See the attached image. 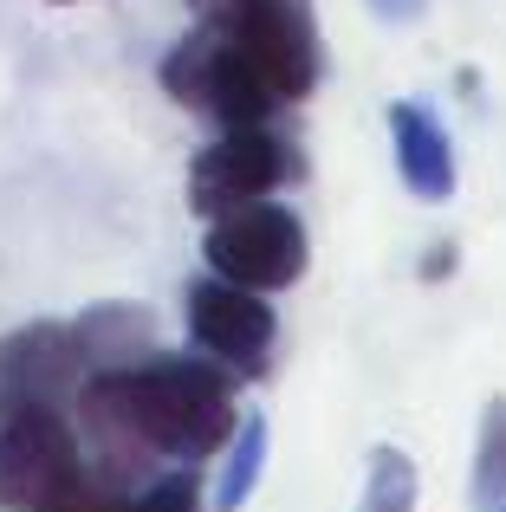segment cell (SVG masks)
<instances>
[{
  "label": "cell",
  "instance_id": "cell-1",
  "mask_svg": "<svg viewBox=\"0 0 506 512\" xmlns=\"http://www.w3.org/2000/svg\"><path fill=\"white\" fill-rule=\"evenodd\" d=\"M78 435L91 474L124 500L156 461H208L234 435V376L215 357H137L124 370H91L78 383Z\"/></svg>",
  "mask_w": 506,
  "mask_h": 512
},
{
  "label": "cell",
  "instance_id": "cell-2",
  "mask_svg": "<svg viewBox=\"0 0 506 512\" xmlns=\"http://www.w3.org/2000/svg\"><path fill=\"white\" fill-rule=\"evenodd\" d=\"M202 260H208V273L234 279V286H247V292H286V286H299L305 266H312V240H305L299 208L260 195V201H241V208L208 221Z\"/></svg>",
  "mask_w": 506,
  "mask_h": 512
},
{
  "label": "cell",
  "instance_id": "cell-3",
  "mask_svg": "<svg viewBox=\"0 0 506 512\" xmlns=\"http://www.w3.org/2000/svg\"><path fill=\"white\" fill-rule=\"evenodd\" d=\"M215 26L228 33V46L260 72V85L279 104L312 98L318 85V26L305 13V0H228L215 13Z\"/></svg>",
  "mask_w": 506,
  "mask_h": 512
},
{
  "label": "cell",
  "instance_id": "cell-4",
  "mask_svg": "<svg viewBox=\"0 0 506 512\" xmlns=\"http://www.w3.org/2000/svg\"><path fill=\"white\" fill-rule=\"evenodd\" d=\"M163 91H169L176 104H189V111L215 117L221 130H234V124H266V117L279 111V98L260 85V72H253L241 52L228 46V33H221L215 20L195 26V33L163 59Z\"/></svg>",
  "mask_w": 506,
  "mask_h": 512
},
{
  "label": "cell",
  "instance_id": "cell-5",
  "mask_svg": "<svg viewBox=\"0 0 506 512\" xmlns=\"http://www.w3.org/2000/svg\"><path fill=\"white\" fill-rule=\"evenodd\" d=\"M299 175H305L299 150L273 124H234V130H221V143H208L189 163V208L202 221H215V214L273 195L279 182H299Z\"/></svg>",
  "mask_w": 506,
  "mask_h": 512
},
{
  "label": "cell",
  "instance_id": "cell-6",
  "mask_svg": "<svg viewBox=\"0 0 506 512\" xmlns=\"http://www.w3.org/2000/svg\"><path fill=\"white\" fill-rule=\"evenodd\" d=\"M182 305H189V338H195L202 357H215L228 376H266L279 318L260 292L234 286V279H221V273H202V279H189Z\"/></svg>",
  "mask_w": 506,
  "mask_h": 512
},
{
  "label": "cell",
  "instance_id": "cell-7",
  "mask_svg": "<svg viewBox=\"0 0 506 512\" xmlns=\"http://www.w3.org/2000/svg\"><path fill=\"white\" fill-rule=\"evenodd\" d=\"M85 357H78L72 325H20L0 338V422L7 415H39V409H72L78 383H85Z\"/></svg>",
  "mask_w": 506,
  "mask_h": 512
},
{
  "label": "cell",
  "instance_id": "cell-8",
  "mask_svg": "<svg viewBox=\"0 0 506 512\" xmlns=\"http://www.w3.org/2000/svg\"><path fill=\"white\" fill-rule=\"evenodd\" d=\"M78 461L85 454H78V435L59 409L7 415L0 422V512H33Z\"/></svg>",
  "mask_w": 506,
  "mask_h": 512
},
{
  "label": "cell",
  "instance_id": "cell-9",
  "mask_svg": "<svg viewBox=\"0 0 506 512\" xmlns=\"http://www.w3.org/2000/svg\"><path fill=\"white\" fill-rule=\"evenodd\" d=\"M390 143H396V169H403V188L416 201H448L455 195V143H448V124L422 104H390Z\"/></svg>",
  "mask_w": 506,
  "mask_h": 512
},
{
  "label": "cell",
  "instance_id": "cell-10",
  "mask_svg": "<svg viewBox=\"0 0 506 512\" xmlns=\"http://www.w3.org/2000/svg\"><path fill=\"white\" fill-rule=\"evenodd\" d=\"M72 338H78L85 370H124V363H137V357L156 350V318L143 312V305L111 299V305H91L72 325Z\"/></svg>",
  "mask_w": 506,
  "mask_h": 512
},
{
  "label": "cell",
  "instance_id": "cell-11",
  "mask_svg": "<svg viewBox=\"0 0 506 512\" xmlns=\"http://www.w3.org/2000/svg\"><path fill=\"white\" fill-rule=\"evenodd\" d=\"M221 448H228V461H221V480H215V506L241 512L253 500V487H260V474H266V415H241Z\"/></svg>",
  "mask_w": 506,
  "mask_h": 512
},
{
  "label": "cell",
  "instance_id": "cell-12",
  "mask_svg": "<svg viewBox=\"0 0 506 512\" xmlns=\"http://www.w3.org/2000/svg\"><path fill=\"white\" fill-rule=\"evenodd\" d=\"M474 506L494 512L506 506V396H487L481 409V435H474V480H468Z\"/></svg>",
  "mask_w": 506,
  "mask_h": 512
},
{
  "label": "cell",
  "instance_id": "cell-13",
  "mask_svg": "<svg viewBox=\"0 0 506 512\" xmlns=\"http://www.w3.org/2000/svg\"><path fill=\"white\" fill-rule=\"evenodd\" d=\"M357 512H416V461L403 448H377L364 474V506Z\"/></svg>",
  "mask_w": 506,
  "mask_h": 512
},
{
  "label": "cell",
  "instance_id": "cell-14",
  "mask_svg": "<svg viewBox=\"0 0 506 512\" xmlns=\"http://www.w3.org/2000/svg\"><path fill=\"white\" fill-rule=\"evenodd\" d=\"M111 512H202V480H195V467L150 474L143 487H130Z\"/></svg>",
  "mask_w": 506,
  "mask_h": 512
},
{
  "label": "cell",
  "instance_id": "cell-15",
  "mask_svg": "<svg viewBox=\"0 0 506 512\" xmlns=\"http://www.w3.org/2000/svg\"><path fill=\"white\" fill-rule=\"evenodd\" d=\"M111 506H117V493L104 487V480L91 474L85 461H78L72 474H65V480H59V487H52V493H46V500H39L33 512H111Z\"/></svg>",
  "mask_w": 506,
  "mask_h": 512
},
{
  "label": "cell",
  "instance_id": "cell-16",
  "mask_svg": "<svg viewBox=\"0 0 506 512\" xmlns=\"http://www.w3.org/2000/svg\"><path fill=\"white\" fill-rule=\"evenodd\" d=\"M370 13H377V20H390V26H409V20H422V13H429V0H370Z\"/></svg>",
  "mask_w": 506,
  "mask_h": 512
},
{
  "label": "cell",
  "instance_id": "cell-17",
  "mask_svg": "<svg viewBox=\"0 0 506 512\" xmlns=\"http://www.w3.org/2000/svg\"><path fill=\"white\" fill-rule=\"evenodd\" d=\"M448 273H455V240H442V247L422 260V279H448Z\"/></svg>",
  "mask_w": 506,
  "mask_h": 512
},
{
  "label": "cell",
  "instance_id": "cell-18",
  "mask_svg": "<svg viewBox=\"0 0 506 512\" xmlns=\"http://www.w3.org/2000/svg\"><path fill=\"white\" fill-rule=\"evenodd\" d=\"M494 512H506V506H494Z\"/></svg>",
  "mask_w": 506,
  "mask_h": 512
}]
</instances>
